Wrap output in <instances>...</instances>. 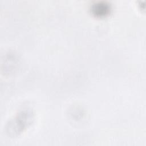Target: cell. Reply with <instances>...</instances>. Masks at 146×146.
<instances>
[{"label": "cell", "mask_w": 146, "mask_h": 146, "mask_svg": "<svg viewBox=\"0 0 146 146\" xmlns=\"http://www.w3.org/2000/svg\"><path fill=\"white\" fill-rule=\"evenodd\" d=\"M94 14L96 15L102 16L108 14L109 11V6L107 4L104 3H97L94 5L92 7Z\"/></svg>", "instance_id": "cell-1"}]
</instances>
